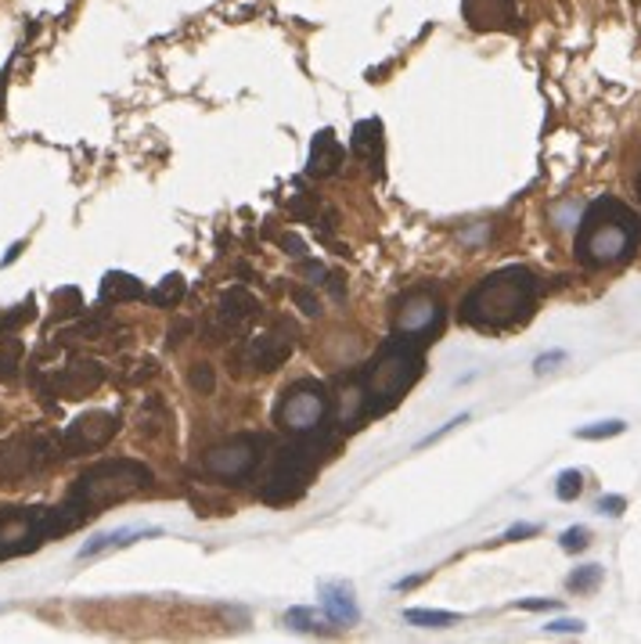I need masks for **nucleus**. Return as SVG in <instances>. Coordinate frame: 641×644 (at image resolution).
Returning <instances> with one entry per match:
<instances>
[{
	"instance_id": "nucleus-1",
	"label": "nucleus",
	"mask_w": 641,
	"mask_h": 644,
	"mask_svg": "<svg viewBox=\"0 0 641 644\" xmlns=\"http://www.w3.org/2000/svg\"><path fill=\"white\" fill-rule=\"evenodd\" d=\"M537 299H541V281L530 267H501L469 288L461 299L458 318L461 324L476 327V332H509V327L523 324L534 313Z\"/></svg>"
},
{
	"instance_id": "nucleus-2",
	"label": "nucleus",
	"mask_w": 641,
	"mask_h": 644,
	"mask_svg": "<svg viewBox=\"0 0 641 644\" xmlns=\"http://www.w3.org/2000/svg\"><path fill=\"white\" fill-rule=\"evenodd\" d=\"M641 245V217L620 198H594L580 217L573 256L580 267L605 270L627 263Z\"/></svg>"
},
{
	"instance_id": "nucleus-3",
	"label": "nucleus",
	"mask_w": 641,
	"mask_h": 644,
	"mask_svg": "<svg viewBox=\"0 0 641 644\" xmlns=\"http://www.w3.org/2000/svg\"><path fill=\"white\" fill-rule=\"evenodd\" d=\"M152 482H155V472L144 465V461L108 458L91 465L69 486L62 507H65V515L73 518V526H84L87 518L101 515L105 507L123 504V501H130V497H138L141 490H149Z\"/></svg>"
},
{
	"instance_id": "nucleus-4",
	"label": "nucleus",
	"mask_w": 641,
	"mask_h": 644,
	"mask_svg": "<svg viewBox=\"0 0 641 644\" xmlns=\"http://www.w3.org/2000/svg\"><path fill=\"white\" fill-rule=\"evenodd\" d=\"M357 375L364 386L368 417H382L419 386V378L425 375V346L403 335H389L379 346V353L364 368H357Z\"/></svg>"
},
{
	"instance_id": "nucleus-5",
	"label": "nucleus",
	"mask_w": 641,
	"mask_h": 644,
	"mask_svg": "<svg viewBox=\"0 0 641 644\" xmlns=\"http://www.w3.org/2000/svg\"><path fill=\"white\" fill-rule=\"evenodd\" d=\"M332 447V439H296L292 443L278 447L271 454V468H267V479L260 486V501L264 504H296L307 486L313 479V468H318V458Z\"/></svg>"
},
{
	"instance_id": "nucleus-6",
	"label": "nucleus",
	"mask_w": 641,
	"mask_h": 644,
	"mask_svg": "<svg viewBox=\"0 0 641 644\" xmlns=\"http://www.w3.org/2000/svg\"><path fill=\"white\" fill-rule=\"evenodd\" d=\"M274 422L296 439H332V389L318 378H296L281 389Z\"/></svg>"
},
{
	"instance_id": "nucleus-7",
	"label": "nucleus",
	"mask_w": 641,
	"mask_h": 644,
	"mask_svg": "<svg viewBox=\"0 0 641 644\" xmlns=\"http://www.w3.org/2000/svg\"><path fill=\"white\" fill-rule=\"evenodd\" d=\"M73 518L65 507H0V562L18 558L48 544L51 537L73 533Z\"/></svg>"
},
{
	"instance_id": "nucleus-8",
	"label": "nucleus",
	"mask_w": 641,
	"mask_h": 644,
	"mask_svg": "<svg viewBox=\"0 0 641 644\" xmlns=\"http://www.w3.org/2000/svg\"><path fill=\"white\" fill-rule=\"evenodd\" d=\"M62 458V436L54 428H29L0 439V486H18Z\"/></svg>"
},
{
	"instance_id": "nucleus-9",
	"label": "nucleus",
	"mask_w": 641,
	"mask_h": 644,
	"mask_svg": "<svg viewBox=\"0 0 641 644\" xmlns=\"http://www.w3.org/2000/svg\"><path fill=\"white\" fill-rule=\"evenodd\" d=\"M296 327L289 321H274L271 327H264V332H245L239 338V346L231 349L228 364L234 375L242 378H256V375H271L278 371L285 360L292 357V349H296Z\"/></svg>"
},
{
	"instance_id": "nucleus-10",
	"label": "nucleus",
	"mask_w": 641,
	"mask_h": 644,
	"mask_svg": "<svg viewBox=\"0 0 641 644\" xmlns=\"http://www.w3.org/2000/svg\"><path fill=\"white\" fill-rule=\"evenodd\" d=\"M444 324H447V307L433 285H414L393 302V335L430 346L444 335Z\"/></svg>"
},
{
	"instance_id": "nucleus-11",
	"label": "nucleus",
	"mask_w": 641,
	"mask_h": 644,
	"mask_svg": "<svg viewBox=\"0 0 641 644\" xmlns=\"http://www.w3.org/2000/svg\"><path fill=\"white\" fill-rule=\"evenodd\" d=\"M267 443H271V439L260 433H239V436L223 439V443H217L206 458H202V472L213 479H223V482L249 479L253 472L260 468Z\"/></svg>"
},
{
	"instance_id": "nucleus-12",
	"label": "nucleus",
	"mask_w": 641,
	"mask_h": 644,
	"mask_svg": "<svg viewBox=\"0 0 641 644\" xmlns=\"http://www.w3.org/2000/svg\"><path fill=\"white\" fill-rule=\"evenodd\" d=\"M256 313H260V302L249 288L234 285L228 292H220V299L213 302V313L206 321V343H228V338H242L253 327Z\"/></svg>"
},
{
	"instance_id": "nucleus-13",
	"label": "nucleus",
	"mask_w": 641,
	"mask_h": 644,
	"mask_svg": "<svg viewBox=\"0 0 641 644\" xmlns=\"http://www.w3.org/2000/svg\"><path fill=\"white\" fill-rule=\"evenodd\" d=\"M119 414L112 411H87L62 433V458H84L94 450H105L119 433Z\"/></svg>"
},
{
	"instance_id": "nucleus-14",
	"label": "nucleus",
	"mask_w": 641,
	"mask_h": 644,
	"mask_svg": "<svg viewBox=\"0 0 641 644\" xmlns=\"http://www.w3.org/2000/svg\"><path fill=\"white\" fill-rule=\"evenodd\" d=\"M105 364L101 360H91V357H73L69 364L51 371L48 378H43V392L54 400H84L91 397V392L105 382Z\"/></svg>"
},
{
	"instance_id": "nucleus-15",
	"label": "nucleus",
	"mask_w": 641,
	"mask_h": 644,
	"mask_svg": "<svg viewBox=\"0 0 641 644\" xmlns=\"http://www.w3.org/2000/svg\"><path fill=\"white\" fill-rule=\"evenodd\" d=\"M461 15L476 33H515L520 29V8L515 0H461Z\"/></svg>"
},
{
	"instance_id": "nucleus-16",
	"label": "nucleus",
	"mask_w": 641,
	"mask_h": 644,
	"mask_svg": "<svg viewBox=\"0 0 641 644\" xmlns=\"http://www.w3.org/2000/svg\"><path fill=\"white\" fill-rule=\"evenodd\" d=\"M350 152L361 159L371 173L382 177V163H386V138H382V119H361L350 133Z\"/></svg>"
},
{
	"instance_id": "nucleus-17",
	"label": "nucleus",
	"mask_w": 641,
	"mask_h": 644,
	"mask_svg": "<svg viewBox=\"0 0 641 644\" xmlns=\"http://www.w3.org/2000/svg\"><path fill=\"white\" fill-rule=\"evenodd\" d=\"M346 159V149H343V141L335 138L332 130H321L318 138H313L310 144V159H307V173L310 177H332V173H339V166Z\"/></svg>"
},
{
	"instance_id": "nucleus-18",
	"label": "nucleus",
	"mask_w": 641,
	"mask_h": 644,
	"mask_svg": "<svg viewBox=\"0 0 641 644\" xmlns=\"http://www.w3.org/2000/svg\"><path fill=\"white\" fill-rule=\"evenodd\" d=\"M321 613L335 627H350L361 619L354 605V587L350 583H321Z\"/></svg>"
},
{
	"instance_id": "nucleus-19",
	"label": "nucleus",
	"mask_w": 641,
	"mask_h": 644,
	"mask_svg": "<svg viewBox=\"0 0 641 644\" xmlns=\"http://www.w3.org/2000/svg\"><path fill=\"white\" fill-rule=\"evenodd\" d=\"M163 529L159 526H123V529H112V533H101L94 540H87V544L76 551V558H98L105 555L112 548H130L133 540H144V537H159Z\"/></svg>"
},
{
	"instance_id": "nucleus-20",
	"label": "nucleus",
	"mask_w": 641,
	"mask_h": 644,
	"mask_svg": "<svg viewBox=\"0 0 641 644\" xmlns=\"http://www.w3.org/2000/svg\"><path fill=\"white\" fill-rule=\"evenodd\" d=\"M138 299H144V285L133 274L112 270L101 281V302H138Z\"/></svg>"
},
{
	"instance_id": "nucleus-21",
	"label": "nucleus",
	"mask_w": 641,
	"mask_h": 644,
	"mask_svg": "<svg viewBox=\"0 0 641 644\" xmlns=\"http://www.w3.org/2000/svg\"><path fill=\"white\" fill-rule=\"evenodd\" d=\"M184 292H188V285H184L181 274H166L159 285L149 292V302H152V307H159V310H170V307H177V302L184 299Z\"/></svg>"
},
{
	"instance_id": "nucleus-22",
	"label": "nucleus",
	"mask_w": 641,
	"mask_h": 644,
	"mask_svg": "<svg viewBox=\"0 0 641 644\" xmlns=\"http://www.w3.org/2000/svg\"><path fill=\"white\" fill-rule=\"evenodd\" d=\"M458 613H436V608H408L403 613V623L422 627V630H447L458 623Z\"/></svg>"
},
{
	"instance_id": "nucleus-23",
	"label": "nucleus",
	"mask_w": 641,
	"mask_h": 644,
	"mask_svg": "<svg viewBox=\"0 0 641 644\" xmlns=\"http://www.w3.org/2000/svg\"><path fill=\"white\" fill-rule=\"evenodd\" d=\"M51 302H54V318H59V321H73V318H80V313L87 310L84 307V292L76 288V285L59 288L51 296Z\"/></svg>"
},
{
	"instance_id": "nucleus-24",
	"label": "nucleus",
	"mask_w": 641,
	"mask_h": 644,
	"mask_svg": "<svg viewBox=\"0 0 641 644\" xmlns=\"http://www.w3.org/2000/svg\"><path fill=\"white\" fill-rule=\"evenodd\" d=\"M33 318H37V302H33V296L26 302H18V307L0 310V335H15L18 327H26Z\"/></svg>"
},
{
	"instance_id": "nucleus-25",
	"label": "nucleus",
	"mask_w": 641,
	"mask_h": 644,
	"mask_svg": "<svg viewBox=\"0 0 641 644\" xmlns=\"http://www.w3.org/2000/svg\"><path fill=\"white\" fill-rule=\"evenodd\" d=\"M166 425V403L159 397H149L141 407V436H159Z\"/></svg>"
},
{
	"instance_id": "nucleus-26",
	"label": "nucleus",
	"mask_w": 641,
	"mask_h": 644,
	"mask_svg": "<svg viewBox=\"0 0 641 644\" xmlns=\"http://www.w3.org/2000/svg\"><path fill=\"white\" fill-rule=\"evenodd\" d=\"M602 580H605L602 565H584V569H577L569 576L566 587H569V591H577V594H591V591H599Z\"/></svg>"
},
{
	"instance_id": "nucleus-27",
	"label": "nucleus",
	"mask_w": 641,
	"mask_h": 644,
	"mask_svg": "<svg viewBox=\"0 0 641 644\" xmlns=\"http://www.w3.org/2000/svg\"><path fill=\"white\" fill-rule=\"evenodd\" d=\"M188 386L198 392V397H209L213 389H217V371H213V364H206V360H195L188 371Z\"/></svg>"
},
{
	"instance_id": "nucleus-28",
	"label": "nucleus",
	"mask_w": 641,
	"mask_h": 644,
	"mask_svg": "<svg viewBox=\"0 0 641 644\" xmlns=\"http://www.w3.org/2000/svg\"><path fill=\"white\" fill-rule=\"evenodd\" d=\"M22 353H26V346H22L18 338H4V346H0V378L4 382H11L18 375Z\"/></svg>"
},
{
	"instance_id": "nucleus-29",
	"label": "nucleus",
	"mask_w": 641,
	"mask_h": 644,
	"mask_svg": "<svg viewBox=\"0 0 641 644\" xmlns=\"http://www.w3.org/2000/svg\"><path fill=\"white\" fill-rule=\"evenodd\" d=\"M580 490H584V472L580 468L559 472V479H555V497H559V501H577Z\"/></svg>"
},
{
	"instance_id": "nucleus-30",
	"label": "nucleus",
	"mask_w": 641,
	"mask_h": 644,
	"mask_svg": "<svg viewBox=\"0 0 641 644\" xmlns=\"http://www.w3.org/2000/svg\"><path fill=\"white\" fill-rule=\"evenodd\" d=\"M285 619H289L292 630H307V634H310V630H321V623H329V619H324V613L318 616L313 608H289Z\"/></svg>"
},
{
	"instance_id": "nucleus-31",
	"label": "nucleus",
	"mask_w": 641,
	"mask_h": 644,
	"mask_svg": "<svg viewBox=\"0 0 641 644\" xmlns=\"http://www.w3.org/2000/svg\"><path fill=\"white\" fill-rule=\"evenodd\" d=\"M627 428V422H620V417H610V422H594L588 428H577V436L580 439H613V436H620Z\"/></svg>"
},
{
	"instance_id": "nucleus-32",
	"label": "nucleus",
	"mask_w": 641,
	"mask_h": 644,
	"mask_svg": "<svg viewBox=\"0 0 641 644\" xmlns=\"http://www.w3.org/2000/svg\"><path fill=\"white\" fill-rule=\"evenodd\" d=\"M588 544H591V529L588 526H569L566 533L559 537V548L569 551V555H577V551H584Z\"/></svg>"
},
{
	"instance_id": "nucleus-33",
	"label": "nucleus",
	"mask_w": 641,
	"mask_h": 644,
	"mask_svg": "<svg viewBox=\"0 0 641 644\" xmlns=\"http://www.w3.org/2000/svg\"><path fill=\"white\" fill-rule=\"evenodd\" d=\"M149 378H155V360H138V364H133V371H127V375H123V382H127V386H141V382H149Z\"/></svg>"
},
{
	"instance_id": "nucleus-34",
	"label": "nucleus",
	"mask_w": 641,
	"mask_h": 644,
	"mask_svg": "<svg viewBox=\"0 0 641 644\" xmlns=\"http://www.w3.org/2000/svg\"><path fill=\"white\" fill-rule=\"evenodd\" d=\"M292 299H296V307L303 313H310V318H318V313H321V299L313 296V292H307V288H296V292H292Z\"/></svg>"
},
{
	"instance_id": "nucleus-35",
	"label": "nucleus",
	"mask_w": 641,
	"mask_h": 644,
	"mask_svg": "<svg viewBox=\"0 0 641 644\" xmlns=\"http://www.w3.org/2000/svg\"><path fill=\"white\" fill-rule=\"evenodd\" d=\"M584 619H555V623H548L544 630L548 634H584Z\"/></svg>"
},
{
	"instance_id": "nucleus-36",
	"label": "nucleus",
	"mask_w": 641,
	"mask_h": 644,
	"mask_svg": "<svg viewBox=\"0 0 641 644\" xmlns=\"http://www.w3.org/2000/svg\"><path fill=\"white\" fill-rule=\"evenodd\" d=\"M469 422V414H458V417H451V422H447L444 428H436V433H430L425 439H419V447H430V443H436V439H444L447 433H454V428H461Z\"/></svg>"
},
{
	"instance_id": "nucleus-37",
	"label": "nucleus",
	"mask_w": 641,
	"mask_h": 644,
	"mask_svg": "<svg viewBox=\"0 0 641 644\" xmlns=\"http://www.w3.org/2000/svg\"><path fill=\"white\" fill-rule=\"evenodd\" d=\"M562 360H566V349H551V353H541V357L534 360V371H537V375H544V371L562 364Z\"/></svg>"
},
{
	"instance_id": "nucleus-38",
	"label": "nucleus",
	"mask_w": 641,
	"mask_h": 644,
	"mask_svg": "<svg viewBox=\"0 0 641 644\" xmlns=\"http://www.w3.org/2000/svg\"><path fill=\"white\" fill-rule=\"evenodd\" d=\"M537 533H541V526L537 523H515V526L504 529L501 540H526V537H537Z\"/></svg>"
},
{
	"instance_id": "nucleus-39",
	"label": "nucleus",
	"mask_w": 641,
	"mask_h": 644,
	"mask_svg": "<svg viewBox=\"0 0 641 644\" xmlns=\"http://www.w3.org/2000/svg\"><path fill=\"white\" fill-rule=\"evenodd\" d=\"M299 274H307V278H310V285L318 288V285H324V278H329V270H324L321 263H313V259H303V263H299Z\"/></svg>"
},
{
	"instance_id": "nucleus-40",
	"label": "nucleus",
	"mask_w": 641,
	"mask_h": 644,
	"mask_svg": "<svg viewBox=\"0 0 641 644\" xmlns=\"http://www.w3.org/2000/svg\"><path fill=\"white\" fill-rule=\"evenodd\" d=\"M624 507H627V501H624V497H616V493L602 497V501H599V512H602V515H610V518H620V515H624Z\"/></svg>"
},
{
	"instance_id": "nucleus-41",
	"label": "nucleus",
	"mask_w": 641,
	"mask_h": 644,
	"mask_svg": "<svg viewBox=\"0 0 641 644\" xmlns=\"http://www.w3.org/2000/svg\"><path fill=\"white\" fill-rule=\"evenodd\" d=\"M515 608H526V613H544V608H559V602H551V597H526V602H515Z\"/></svg>"
},
{
	"instance_id": "nucleus-42",
	"label": "nucleus",
	"mask_w": 641,
	"mask_h": 644,
	"mask_svg": "<svg viewBox=\"0 0 641 644\" xmlns=\"http://www.w3.org/2000/svg\"><path fill=\"white\" fill-rule=\"evenodd\" d=\"M191 332V321H177L174 327H170V332H166V346H181L184 343V335Z\"/></svg>"
},
{
	"instance_id": "nucleus-43",
	"label": "nucleus",
	"mask_w": 641,
	"mask_h": 644,
	"mask_svg": "<svg viewBox=\"0 0 641 644\" xmlns=\"http://www.w3.org/2000/svg\"><path fill=\"white\" fill-rule=\"evenodd\" d=\"M278 245H281V248H289L292 256H303V253H307V248H303V242L296 239V234H281Z\"/></svg>"
},
{
	"instance_id": "nucleus-44",
	"label": "nucleus",
	"mask_w": 641,
	"mask_h": 644,
	"mask_svg": "<svg viewBox=\"0 0 641 644\" xmlns=\"http://www.w3.org/2000/svg\"><path fill=\"white\" fill-rule=\"evenodd\" d=\"M425 576H408V580H397V591H408V587H419Z\"/></svg>"
},
{
	"instance_id": "nucleus-45",
	"label": "nucleus",
	"mask_w": 641,
	"mask_h": 644,
	"mask_svg": "<svg viewBox=\"0 0 641 644\" xmlns=\"http://www.w3.org/2000/svg\"><path fill=\"white\" fill-rule=\"evenodd\" d=\"M638 198H641V173H638Z\"/></svg>"
}]
</instances>
